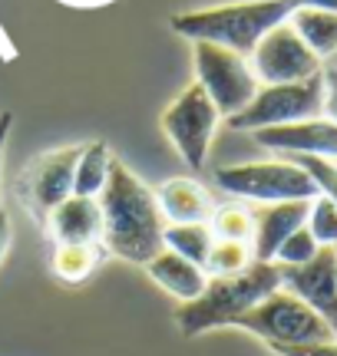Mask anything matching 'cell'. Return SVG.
Returning <instances> with one entry per match:
<instances>
[{"instance_id": "ba28073f", "label": "cell", "mask_w": 337, "mask_h": 356, "mask_svg": "<svg viewBox=\"0 0 337 356\" xmlns=\"http://www.w3.org/2000/svg\"><path fill=\"white\" fill-rule=\"evenodd\" d=\"M219 119L221 115L215 109V102L208 99L205 89L198 83H192L162 109L159 129L172 142V149L179 152L182 162L192 172H202L208 165V149H212V139H215Z\"/></svg>"}, {"instance_id": "484cf974", "label": "cell", "mask_w": 337, "mask_h": 356, "mask_svg": "<svg viewBox=\"0 0 337 356\" xmlns=\"http://www.w3.org/2000/svg\"><path fill=\"white\" fill-rule=\"evenodd\" d=\"M278 356H337V340H324V343H295V346H272Z\"/></svg>"}, {"instance_id": "5b68a950", "label": "cell", "mask_w": 337, "mask_h": 356, "mask_svg": "<svg viewBox=\"0 0 337 356\" xmlns=\"http://www.w3.org/2000/svg\"><path fill=\"white\" fill-rule=\"evenodd\" d=\"M232 327H242V330L255 333V337H261L268 346H274V343L295 346V343H324V340H337L334 330L327 327L324 320L318 317L304 300H298L295 293H288L285 287H278V291L268 293L261 304L245 310Z\"/></svg>"}, {"instance_id": "9c48e42d", "label": "cell", "mask_w": 337, "mask_h": 356, "mask_svg": "<svg viewBox=\"0 0 337 356\" xmlns=\"http://www.w3.org/2000/svg\"><path fill=\"white\" fill-rule=\"evenodd\" d=\"M83 152V145H60L50 152H40L17 181V195L26 204V211L37 218V225H47V218L56 204H63L73 195V168Z\"/></svg>"}, {"instance_id": "9a60e30c", "label": "cell", "mask_w": 337, "mask_h": 356, "mask_svg": "<svg viewBox=\"0 0 337 356\" xmlns=\"http://www.w3.org/2000/svg\"><path fill=\"white\" fill-rule=\"evenodd\" d=\"M156 204L166 225H205L212 211H215V202L202 181L195 178H168L156 188Z\"/></svg>"}, {"instance_id": "2e32d148", "label": "cell", "mask_w": 337, "mask_h": 356, "mask_svg": "<svg viewBox=\"0 0 337 356\" xmlns=\"http://www.w3.org/2000/svg\"><path fill=\"white\" fill-rule=\"evenodd\" d=\"M146 274L156 280L166 293L179 297L182 304L195 300L198 293L205 291V284H208L205 267L185 261V257H179L175 251H168V248H162V251H159V254L146 264Z\"/></svg>"}, {"instance_id": "ffe728a7", "label": "cell", "mask_w": 337, "mask_h": 356, "mask_svg": "<svg viewBox=\"0 0 337 356\" xmlns=\"http://www.w3.org/2000/svg\"><path fill=\"white\" fill-rule=\"evenodd\" d=\"M212 228L205 225H166L162 231V248L175 251L179 257L192 261V264L205 267L208 261V251H212Z\"/></svg>"}, {"instance_id": "44dd1931", "label": "cell", "mask_w": 337, "mask_h": 356, "mask_svg": "<svg viewBox=\"0 0 337 356\" xmlns=\"http://www.w3.org/2000/svg\"><path fill=\"white\" fill-rule=\"evenodd\" d=\"M208 228H212V238H215V241L251 244V234H255V211L245 208L242 202L215 204V211L208 218Z\"/></svg>"}, {"instance_id": "5bb4252c", "label": "cell", "mask_w": 337, "mask_h": 356, "mask_svg": "<svg viewBox=\"0 0 337 356\" xmlns=\"http://www.w3.org/2000/svg\"><path fill=\"white\" fill-rule=\"evenodd\" d=\"M311 211V202H274L255 211V234H251V254L255 261H274V251L281 248L291 231L304 228Z\"/></svg>"}, {"instance_id": "52a82bcc", "label": "cell", "mask_w": 337, "mask_h": 356, "mask_svg": "<svg viewBox=\"0 0 337 356\" xmlns=\"http://www.w3.org/2000/svg\"><path fill=\"white\" fill-rule=\"evenodd\" d=\"M324 99H327V89H324V70H321V73L301 79V83L261 86L255 92V99L248 102L238 115L228 119V126L245 129V132H258V129L318 119V115H324Z\"/></svg>"}, {"instance_id": "7c38bea8", "label": "cell", "mask_w": 337, "mask_h": 356, "mask_svg": "<svg viewBox=\"0 0 337 356\" xmlns=\"http://www.w3.org/2000/svg\"><path fill=\"white\" fill-rule=\"evenodd\" d=\"M255 142L268 152H288V155H311V159H337V122L327 115L291 122V126H272L251 132Z\"/></svg>"}, {"instance_id": "4fadbf2b", "label": "cell", "mask_w": 337, "mask_h": 356, "mask_svg": "<svg viewBox=\"0 0 337 356\" xmlns=\"http://www.w3.org/2000/svg\"><path fill=\"white\" fill-rule=\"evenodd\" d=\"M43 231L56 244H100V231H103L100 202L83 198V195H70L63 204H56L50 211Z\"/></svg>"}, {"instance_id": "cb8c5ba5", "label": "cell", "mask_w": 337, "mask_h": 356, "mask_svg": "<svg viewBox=\"0 0 337 356\" xmlns=\"http://www.w3.org/2000/svg\"><path fill=\"white\" fill-rule=\"evenodd\" d=\"M318 251H321V244L314 241L311 231L298 228V231H291L285 241H281V248L274 251L272 264H278V267H301V264H308Z\"/></svg>"}, {"instance_id": "3957f363", "label": "cell", "mask_w": 337, "mask_h": 356, "mask_svg": "<svg viewBox=\"0 0 337 356\" xmlns=\"http://www.w3.org/2000/svg\"><path fill=\"white\" fill-rule=\"evenodd\" d=\"M295 13L291 0H242V3H219V7H202V10L172 13L168 26L185 40H208L228 50L248 53L255 50L268 30L285 24Z\"/></svg>"}, {"instance_id": "603a6c76", "label": "cell", "mask_w": 337, "mask_h": 356, "mask_svg": "<svg viewBox=\"0 0 337 356\" xmlns=\"http://www.w3.org/2000/svg\"><path fill=\"white\" fill-rule=\"evenodd\" d=\"M304 228L311 231L314 241L321 244V248H337V204L327 195L311 198V211H308Z\"/></svg>"}, {"instance_id": "d4e9b609", "label": "cell", "mask_w": 337, "mask_h": 356, "mask_svg": "<svg viewBox=\"0 0 337 356\" xmlns=\"http://www.w3.org/2000/svg\"><path fill=\"white\" fill-rule=\"evenodd\" d=\"M298 165L318 181L321 195H327L337 204V165L327 159H311V155H298Z\"/></svg>"}, {"instance_id": "ac0fdd59", "label": "cell", "mask_w": 337, "mask_h": 356, "mask_svg": "<svg viewBox=\"0 0 337 356\" xmlns=\"http://www.w3.org/2000/svg\"><path fill=\"white\" fill-rule=\"evenodd\" d=\"M113 149L109 142L93 139L83 145V152L77 159V168H73V195H83V198H100V191L106 188V178H109V168H113Z\"/></svg>"}, {"instance_id": "30bf717a", "label": "cell", "mask_w": 337, "mask_h": 356, "mask_svg": "<svg viewBox=\"0 0 337 356\" xmlns=\"http://www.w3.org/2000/svg\"><path fill=\"white\" fill-rule=\"evenodd\" d=\"M251 73L261 86H278V83H301V79L321 73V60L308 50V43L298 37V30L288 24H278L255 43L248 53Z\"/></svg>"}, {"instance_id": "83f0119b", "label": "cell", "mask_w": 337, "mask_h": 356, "mask_svg": "<svg viewBox=\"0 0 337 356\" xmlns=\"http://www.w3.org/2000/svg\"><path fill=\"white\" fill-rule=\"evenodd\" d=\"M10 241H13L10 215H7V208H0V264H3V257H7V251H10Z\"/></svg>"}, {"instance_id": "f1b7e54d", "label": "cell", "mask_w": 337, "mask_h": 356, "mask_svg": "<svg viewBox=\"0 0 337 356\" xmlns=\"http://www.w3.org/2000/svg\"><path fill=\"white\" fill-rule=\"evenodd\" d=\"M10 126H13V113H0V165H3V149L10 139ZM3 208V204H0Z\"/></svg>"}, {"instance_id": "8fae6325", "label": "cell", "mask_w": 337, "mask_h": 356, "mask_svg": "<svg viewBox=\"0 0 337 356\" xmlns=\"http://www.w3.org/2000/svg\"><path fill=\"white\" fill-rule=\"evenodd\" d=\"M281 287L304 300L337 337V248H321L301 267H281Z\"/></svg>"}, {"instance_id": "7402d4cb", "label": "cell", "mask_w": 337, "mask_h": 356, "mask_svg": "<svg viewBox=\"0 0 337 356\" xmlns=\"http://www.w3.org/2000/svg\"><path fill=\"white\" fill-rule=\"evenodd\" d=\"M251 261H255L251 244H245V241H212V251H208V261H205V274L208 277H232V274H242Z\"/></svg>"}, {"instance_id": "f546056e", "label": "cell", "mask_w": 337, "mask_h": 356, "mask_svg": "<svg viewBox=\"0 0 337 356\" xmlns=\"http://www.w3.org/2000/svg\"><path fill=\"white\" fill-rule=\"evenodd\" d=\"M291 7H318V10H337V0H291Z\"/></svg>"}, {"instance_id": "7a4b0ae2", "label": "cell", "mask_w": 337, "mask_h": 356, "mask_svg": "<svg viewBox=\"0 0 337 356\" xmlns=\"http://www.w3.org/2000/svg\"><path fill=\"white\" fill-rule=\"evenodd\" d=\"M278 287H281V267L272 261H251L242 274L208 277L205 291L175 310V323H179L182 337H198V333L219 330V327H232L245 310L261 304Z\"/></svg>"}, {"instance_id": "8992f818", "label": "cell", "mask_w": 337, "mask_h": 356, "mask_svg": "<svg viewBox=\"0 0 337 356\" xmlns=\"http://www.w3.org/2000/svg\"><path fill=\"white\" fill-rule=\"evenodd\" d=\"M192 66H195V83L205 89V96L215 102L221 119H232L255 99L261 83L251 73L248 56L208 43V40H192Z\"/></svg>"}, {"instance_id": "d6986e66", "label": "cell", "mask_w": 337, "mask_h": 356, "mask_svg": "<svg viewBox=\"0 0 337 356\" xmlns=\"http://www.w3.org/2000/svg\"><path fill=\"white\" fill-rule=\"evenodd\" d=\"M100 254H103L100 244H56L50 257L53 277H60L63 284H83L96 270Z\"/></svg>"}, {"instance_id": "4316f807", "label": "cell", "mask_w": 337, "mask_h": 356, "mask_svg": "<svg viewBox=\"0 0 337 356\" xmlns=\"http://www.w3.org/2000/svg\"><path fill=\"white\" fill-rule=\"evenodd\" d=\"M324 89H327V99H324V115L337 122V70L324 73Z\"/></svg>"}, {"instance_id": "e0dca14e", "label": "cell", "mask_w": 337, "mask_h": 356, "mask_svg": "<svg viewBox=\"0 0 337 356\" xmlns=\"http://www.w3.org/2000/svg\"><path fill=\"white\" fill-rule=\"evenodd\" d=\"M288 24L298 30V37L308 43V50L318 60H327L331 53H337V10L298 7L288 17Z\"/></svg>"}, {"instance_id": "6da1fadb", "label": "cell", "mask_w": 337, "mask_h": 356, "mask_svg": "<svg viewBox=\"0 0 337 356\" xmlns=\"http://www.w3.org/2000/svg\"><path fill=\"white\" fill-rule=\"evenodd\" d=\"M100 248L106 254L146 267L162 251L166 218L156 204V191L146 185L123 159H113L106 188L100 191Z\"/></svg>"}, {"instance_id": "277c9868", "label": "cell", "mask_w": 337, "mask_h": 356, "mask_svg": "<svg viewBox=\"0 0 337 356\" xmlns=\"http://www.w3.org/2000/svg\"><path fill=\"white\" fill-rule=\"evenodd\" d=\"M212 181L225 195L242 202H311L321 195L314 181L298 162H242V165H221L212 172Z\"/></svg>"}, {"instance_id": "4dcf8cb0", "label": "cell", "mask_w": 337, "mask_h": 356, "mask_svg": "<svg viewBox=\"0 0 337 356\" xmlns=\"http://www.w3.org/2000/svg\"><path fill=\"white\" fill-rule=\"evenodd\" d=\"M0 47H3V53H7V60H10L13 50H10V43H7V37H3V33H0Z\"/></svg>"}]
</instances>
